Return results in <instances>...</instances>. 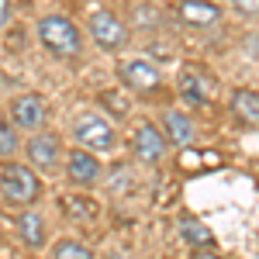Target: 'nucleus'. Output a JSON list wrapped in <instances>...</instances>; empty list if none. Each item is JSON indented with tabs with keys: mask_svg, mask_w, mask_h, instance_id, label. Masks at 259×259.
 <instances>
[{
	"mask_svg": "<svg viewBox=\"0 0 259 259\" xmlns=\"http://www.w3.org/2000/svg\"><path fill=\"white\" fill-rule=\"evenodd\" d=\"M38 41L56 59H73V56H80V49H83L80 28L69 18H62V14H49V18L38 21Z\"/></svg>",
	"mask_w": 259,
	"mask_h": 259,
	"instance_id": "1",
	"label": "nucleus"
},
{
	"mask_svg": "<svg viewBox=\"0 0 259 259\" xmlns=\"http://www.w3.org/2000/svg\"><path fill=\"white\" fill-rule=\"evenodd\" d=\"M0 197L14 207H28L41 197V180L28 166H7L0 177Z\"/></svg>",
	"mask_w": 259,
	"mask_h": 259,
	"instance_id": "2",
	"label": "nucleus"
},
{
	"mask_svg": "<svg viewBox=\"0 0 259 259\" xmlns=\"http://www.w3.org/2000/svg\"><path fill=\"white\" fill-rule=\"evenodd\" d=\"M73 139L80 142V149H90V152H111L114 142H118V135H114V124L104 118V114L87 111V114H80V118L73 121Z\"/></svg>",
	"mask_w": 259,
	"mask_h": 259,
	"instance_id": "3",
	"label": "nucleus"
},
{
	"mask_svg": "<svg viewBox=\"0 0 259 259\" xmlns=\"http://www.w3.org/2000/svg\"><path fill=\"white\" fill-rule=\"evenodd\" d=\"M90 35H94V41H97L104 52H121L132 41L128 24L118 14H111V11H94L90 14Z\"/></svg>",
	"mask_w": 259,
	"mask_h": 259,
	"instance_id": "4",
	"label": "nucleus"
},
{
	"mask_svg": "<svg viewBox=\"0 0 259 259\" xmlns=\"http://www.w3.org/2000/svg\"><path fill=\"white\" fill-rule=\"evenodd\" d=\"M24 152H28V162H31L38 173H45V177L59 173V156H62L59 135H52V132H35V139H28Z\"/></svg>",
	"mask_w": 259,
	"mask_h": 259,
	"instance_id": "5",
	"label": "nucleus"
},
{
	"mask_svg": "<svg viewBox=\"0 0 259 259\" xmlns=\"http://www.w3.org/2000/svg\"><path fill=\"white\" fill-rule=\"evenodd\" d=\"M118 76H121V83H124L132 94H156L159 83H162L159 66L149 62V59H124L118 66Z\"/></svg>",
	"mask_w": 259,
	"mask_h": 259,
	"instance_id": "6",
	"label": "nucleus"
},
{
	"mask_svg": "<svg viewBox=\"0 0 259 259\" xmlns=\"http://www.w3.org/2000/svg\"><path fill=\"white\" fill-rule=\"evenodd\" d=\"M11 118H14L18 128L35 135V132H41V124L49 121V107H45V100L38 94H21V97L11 100Z\"/></svg>",
	"mask_w": 259,
	"mask_h": 259,
	"instance_id": "7",
	"label": "nucleus"
},
{
	"mask_svg": "<svg viewBox=\"0 0 259 259\" xmlns=\"http://www.w3.org/2000/svg\"><path fill=\"white\" fill-rule=\"evenodd\" d=\"M132 152H135V159L145 162V166H156V162L166 156V135H162L156 124H139L135 128V135H132Z\"/></svg>",
	"mask_w": 259,
	"mask_h": 259,
	"instance_id": "8",
	"label": "nucleus"
},
{
	"mask_svg": "<svg viewBox=\"0 0 259 259\" xmlns=\"http://www.w3.org/2000/svg\"><path fill=\"white\" fill-rule=\"evenodd\" d=\"M66 177L73 180L76 187H94L100 177H104V166H100L97 152L90 149H73L66 156Z\"/></svg>",
	"mask_w": 259,
	"mask_h": 259,
	"instance_id": "9",
	"label": "nucleus"
},
{
	"mask_svg": "<svg viewBox=\"0 0 259 259\" xmlns=\"http://www.w3.org/2000/svg\"><path fill=\"white\" fill-rule=\"evenodd\" d=\"M177 18L190 28H207L221 21V7L211 0H180L177 4Z\"/></svg>",
	"mask_w": 259,
	"mask_h": 259,
	"instance_id": "10",
	"label": "nucleus"
},
{
	"mask_svg": "<svg viewBox=\"0 0 259 259\" xmlns=\"http://www.w3.org/2000/svg\"><path fill=\"white\" fill-rule=\"evenodd\" d=\"M180 94L190 100V104H211V100H214V83L207 80L200 69L187 66V69L180 73Z\"/></svg>",
	"mask_w": 259,
	"mask_h": 259,
	"instance_id": "11",
	"label": "nucleus"
},
{
	"mask_svg": "<svg viewBox=\"0 0 259 259\" xmlns=\"http://www.w3.org/2000/svg\"><path fill=\"white\" fill-rule=\"evenodd\" d=\"M162 135H166V142L173 139V145H190L194 142V121L187 118L183 111H166L162 114Z\"/></svg>",
	"mask_w": 259,
	"mask_h": 259,
	"instance_id": "12",
	"label": "nucleus"
},
{
	"mask_svg": "<svg viewBox=\"0 0 259 259\" xmlns=\"http://www.w3.org/2000/svg\"><path fill=\"white\" fill-rule=\"evenodd\" d=\"M232 111L242 124H259V94L249 87H239L232 94Z\"/></svg>",
	"mask_w": 259,
	"mask_h": 259,
	"instance_id": "13",
	"label": "nucleus"
},
{
	"mask_svg": "<svg viewBox=\"0 0 259 259\" xmlns=\"http://www.w3.org/2000/svg\"><path fill=\"white\" fill-rule=\"evenodd\" d=\"M18 232H21V242L31 245V249H41L45 245V218L35 214V211H24L18 218Z\"/></svg>",
	"mask_w": 259,
	"mask_h": 259,
	"instance_id": "14",
	"label": "nucleus"
},
{
	"mask_svg": "<svg viewBox=\"0 0 259 259\" xmlns=\"http://www.w3.org/2000/svg\"><path fill=\"white\" fill-rule=\"evenodd\" d=\"M59 207L69 214V221H94L100 214V207L90 197H83V194H69V197H62Z\"/></svg>",
	"mask_w": 259,
	"mask_h": 259,
	"instance_id": "15",
	"label": "nucleus"
},
{
	"mask_svg": "<svg viewBox=\"0 0 259 259\" xmlns=\"http://www.w3.org/2000/svg\"><path fill=\"white\" fill-rule=\"evenodd\" d=\"M180 235L190 242V245H204V249H211L214 245V235H211V228L207 225H200V221H194V218H183L180 221Z\"/></svg>",
	"mask_w": 259,
	"mask_h": 259,
	"instance_id": "16",
	"label": "nucleus"
},
{
	"mask_svg": "<svg viewBox=\"0 0 259 259\" xmlns=\"http://www.w3.org/2000/svg\"><path fill=\"white\" fill-rule=\"evenodd\" d=\"M52 259H94V249H87V245L76 242V239H62V242H56Z\"/></svg>",
	"mask_w": 259,
	"mask_h": 259,
	"instance_id": "17",
	"label": "nucleus"
},
{
	"mask_svg": "<svg viewBox=\"0 0 259 259\" xmlns=\"http://www.w3.org/2000/svg\"><path fill=\"white\" fill-rule=\"evenodd\" d=\"M14 152H18V135H14V128L0 124V156H14Z\"/></svg>",
	"mask_w": 259,
	"mask_h": 259,
	"instance_id": "18",
	"label": "nucleus"
},
{
	"mask_svg": "<svg viewBox=\"0 0 259 259\" xmlns=\"http://www.w3.org/2000/svg\"><path fill=\"white\" fill-rule=\"evenodd\" d=\"M232 4H235L239 14H249V18H256V14H259V0H232Z\"/></svg>",
	"mask_w": 259,
	"mask_h": 259,
	"instance_id": "19",
	"label": "nucleus"
},
{
	"mask_svg": "<svg viewBox=\"0 0 259 259\" xmlns=\"http://www.w3.org/2000/svg\"><path fill=\"white\" fill-rule=\"evenodd\" d=\"M11 21V0H0V28Z\"/></svg>",
	"mask_w": 259,
	"mask_h": 259,
	"instance_id": "20",
	"label": "nucleus"
},
{
	"mask_svg": "<svg viewBox=\"0 0 259 259\" xmlns=\"http://www.w3.org/2000/svg\"><path fill=\"white\" fill-rule=\"evenodd\" d=\"M204 259H218V256H204Z\"/></svg>",
	"mask_w": 259,
	"mask_h": 259,
	"instance_id": "21",
	"label": "nucleus"
}]
</instances>
